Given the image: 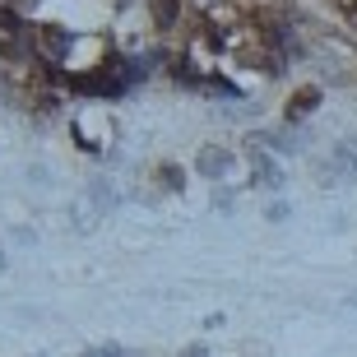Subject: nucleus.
I'll use <instances>...</instances> for the list:
<instances>
[{
	"mask_svg": "<svg viewBox=\"0 0 357 357\" xmlns=\"http://www.w3.org/2000/svg\"><path fill=\"white\" fill-rule=\"evenodd\" d=\"M112 209V195H107V185H89V195L75 204V227L79 232H93L98 227V218Z\"/></svg>",
	"mask_w": 357,
	"mask_h": 357,
	"instance_id": "1",
	"label": "nucleus"
},
{
	"mask_svg": "<svg viewBox=\"0 0 357 357\" xmlns=\"http://www.w3.org/2000/svg\"><path fill=\"white\" fill-rule=\"evenodd\" d=\"M199 172L204 176H223L227 172V153L223 149H204V153H199Z\"/></svg>",
	"mask_w": 357,
	"mask_h": 357,
	"instance_id": "2",
	"label": "nucleus"
},
{
	"mask_svg": "<svg viewBox=\"0 0 357 357\" xmlns=\"http://www.w3.org/2000/svg\"><path fill=\"white\" fill-rule=\"evenodd\" d=\"M320 102V93L316 89H306V93H297V98H292L288 102V121H297V116H306V112H311V107Z\"/></svg>",
	"mask_w": 357,
	"mask_h": 357,
	"instance_id": "3",
	"label": "nucleus"
},
{
	"mask_svg": "<svg viewBox=\"0 0 357 357\" xmlns=\"http://www.w3.org/2000/svg\"><path fill=\"white\" fill-rule=\"evenodd\" d=\"M158 24H172V0H158Z\"/></svg>",
	"mask_w": 357,
	"mask_h": 357,
	"instance_id": "4",
	"label": "nucleus"
},
{
	"mask_svg": "<svg viewBox=\"0 0 357 357\" xmlns=\"http://www.w3.org/2000/svg\"><path fill=\"white\" fill-rule=\"evenodd\" d=\"M89 357H126V353H121V348H93Z\"/></svg>",
	"mask_w": 357,
	"mask_h": 357,
	"instance_id": "5",
	"label": "nucleus"
},
{
	"mask_svg": "<svg viewBox=\"0 0 357 357\" xmlns=\"http://www.w3.org/2000/svg\"><path fill=\"white\" fill-rule=\"evenodd\" d=\"M185 357H204V348H190V353H185Z\"/></svg>",
	"mask_w": 357,
	"mask_h": 357,
	"instance_id": "6",
	"label": "nucleus"
},
{
	"mask_svg": "<svg viewBox=\"0 0 357 357\" xmlns=\"http://www.w3.org/2000/svg\"><path fill=\"white\" fill-rule=\"evenodd\" d=\"M0 260H5V255H0Z\"/></svg>",
	"mask_w": 357,
	"mask_h": 357,
	"instance_id": "7",
	"label": "nucleus"
}]
</instances>
